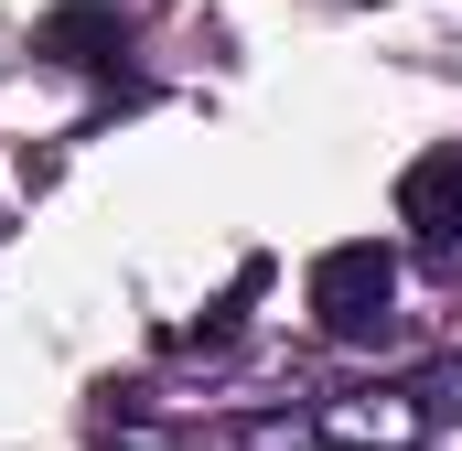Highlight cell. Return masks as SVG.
<instances>
[{
  "label": "cell",
  "instance_id": "cell-5",
  "mask_svg": "<svg viewBox=\"0 0 462 451\" xmlns=\"http://www.w3.org/2000/svg\"><path fill=\"white\" fill-rule=\"evenodd\" d=\"M420 409H430V419H452V409H462V354H452V365H430V376H420Z\"/></svg>",
  "mask_w": 462,
  "mask_h": 451
},
{
  "label": "cell",
  "instance_id": "cell-3",
  "mask_svg": "<svg viewBox=\"0 0 462 451\" xmlns=\"http://www.w3.org/2000/svg\"><path fill=\"white\" fill-rule=\"evenodd\" d=\"M32 54L87 65V76H118V65H129V11H108V0H65V11L32 22Z\"/></svg>",
  "mask_w": 462,
  "mask_h": 451
},
{
  "label": "cell",
  "instance_id": "cell-2",
  "mask_svg": "<svg viewBox=\"0 0 462 451\" xmlns=\"http://www.w3.org/2000/svg\"><path fill=\"white\" fill-rule=\"evenodd\" d=\"M398 226L420 236V258L441 280H462V151H420L398 172Z\"/></svg>",
  "mask_w": 462,
  "mask_h": 451
},
{
  "label": "cell",
  "instance_id": "cell-1",
  "mask_svg": "<svg viewBox=\"0 0 462 451\" xmlns=\"http://www.w3.org/2000/svg\"><path fill=\"white\" fill-rule=\"evenodd\" d=\"M312 323L334 344H387L398 334V258L376 236H345L312 258Z\"/></svg>",
  "mask_w": 462,
  "mask_h": 451
},
{
  "label": "cell",
  "instance_id": "cell-4",
  "mask_svg": "<svg viewBox=\"0 0 462 451\" xmlns=\"http://www.w3.org/2000/svg\"><path fill=\"white\" fill-rule=\"evenodd\" d=\"M420 430H430L420 398H334L323 409V441H345V451H409Z\"/></svg>",
  "mask_w": 462,
  "mask_h": 451
}]
</instances>
